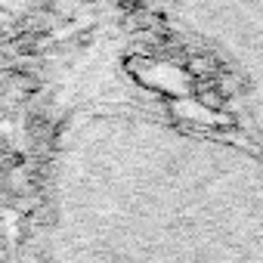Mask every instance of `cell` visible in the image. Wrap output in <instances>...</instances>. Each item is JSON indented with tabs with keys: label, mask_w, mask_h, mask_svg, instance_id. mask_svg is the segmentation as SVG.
Listing matches in <instances>:
<instances>
[{
	"label": "cell",
	"mask_w": 263,
	"mask_h": 263,
	"mask_svg": "<svg viewBox=\"0 0 263 263\" xmlns=\"http://www.w3.org/2000/svg\"><path fill=\"white\" fill-rule=\"evenodd\" d=\"M152 71L149 74H140L143 84H152L155 90H164L171 96H186L189 87H192V74L186 68H177V65H167V62H149Z\"/></svg>",
	"instance_id": "obj_1"
},
{
	"label": "cell",
	"mask_w": 263,
	"mask_h": 263,
	"mask_svg": "<svg viewBox=\"0 0 263 263\" xmlns=\"http://www.w3.org/2000/svg\"><path fill=\"white\" fill-rule=\"evenodd\" d=\"M171 111L174 118L180 121H192V124H204V127H229V118L211 105H204L198 96L189 99V96H180L177 102H171Z\"/></svg>",
	"instance_id": "obj_2"
}]
</instances>
